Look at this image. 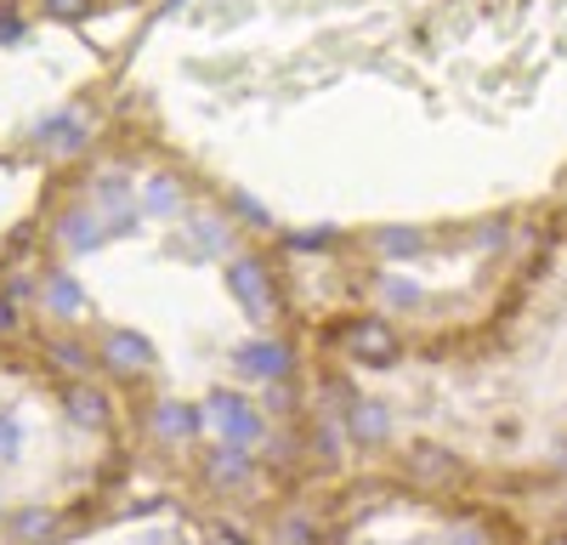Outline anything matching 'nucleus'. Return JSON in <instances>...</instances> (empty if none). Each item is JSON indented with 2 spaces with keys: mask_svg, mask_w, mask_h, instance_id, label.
Segmentation results:
<instances>
[{
  "mask_svg": "<svg viewBox=\"0 0 567 545\" xmlns=\"http://www.w3.org/2000/svg\"><path fill=\"white\" fill-rule=\"evenodd\" d=\"M91 443L85 403L52 370L0 358V500H45L85 477L74 454H45Z\"/></svg>",
  "mask_w": 567,
  "mask_h": 545,
  "instance_id": "1",
  "label": "nucleus"
}]
</instances>
